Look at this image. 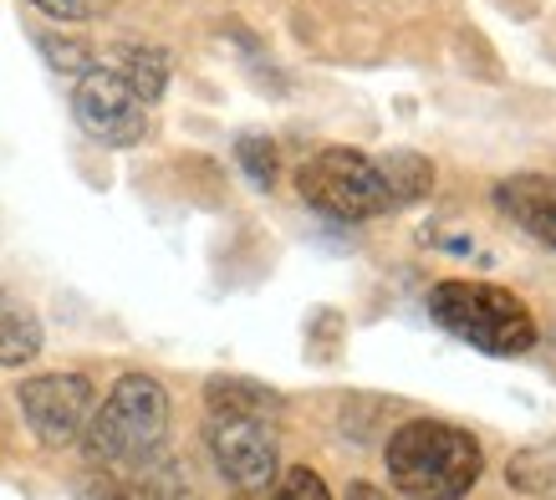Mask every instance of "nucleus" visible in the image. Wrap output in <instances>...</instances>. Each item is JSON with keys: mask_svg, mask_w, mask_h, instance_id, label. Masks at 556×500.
<instances>
[{"mask_svg": "<svg viewBox=\"0 0 556 500\" xmlns=\"http://www.w3.org/2000/svg\"><path fill=\"white\" fill-rule=\"evenodd\" d=\"M378 168H383V184H388V195H393V204H419V200H429V189H434V164L414 149L383 153Z\"/></svg>", "mask_w": 556, "mask_h": 500, "instance_id": "obj_10", "label": "nucleus"}, {"mask_svg": "<svg viewBox=\"0 0 556 500\" xmlns=\"http://www.w3.org/2000/svg\"><path fill=\"white\" fill-rule=\"evenodd\" d=\"M296 189L317 215L332 220H378L388 210H399L383 184L378 159L363 149H321L296 168Z\"/></svg>", "mask_w": 556, "mask_h": 500, "instance_id": "obj_5", "label": "nucleus"}, {"mask_svg": "<svg viewBox=\"0 0 556 500\" xmlns=\"http://www.w3.org/2000/svg\"><path fill=\"white\" fill-rule=\"evenodd\" d=\"M270 500H332V496H327V485H321L317 470L296 465V470H287V480L276 485V496Z\"/></svg>", "mask_w": 556, "mask_h": 500, "instance_id": "obj_14", "label": "nucleus"}, {"mask_svg": "<svg viewBox=\"0 0 556 500\" xmlns=\"http://www.w3.org/2000/svg\"><path fill=\"white\" fill-rule=\"evenodd\" d=\"M506 485L510 490H521V496L556 500V439H546V445H526L521 454H510Z\"/></svg>", "mask_w": 556, "mask_h": 500, "instance_id": "obj_11", "label": "nucleus"}, {"mask_svg": "<svg viewBox=\"0 0 556 500\" xmlns=\"http://www.w3.org/2000/svg\"><path fill=\"white\" fill-rule=\"evenodd\" d=\"M236 159H240V168H245V179H251L255 189H270V184H276V143H270V138L245 134L236 143Z\"/></svg>", "mask_w": 556, "mask_h": 500, "instance_id": "obj_13", "label": "nucleus"}, {"mask_svg": "<svg viewBox=\"0 0 556 500\" xmlns=\"http://www.w3.org/2000/svg\"><path fill=\"white\" fill-rule=\"evenodd\" d=\"M495 204L510 215L531 240L556 250V179L552 174H510L495 184Z\"/></svg>", "mask_w": 556, "mask_h": 500, "instance_id": "obj_8", "label": "nucleus"}, {"mask_svg": "<svg viewBox=\"0 0 556 500\" xmlns=\"http://www.w3.org/2000/svg\"><path fill=\"white\" fill-rule=\"evenodd\" d=\"M118 72H123V83L134 87L143 102H159L164 98V87H169V57L159 47H128L123 51V62H118Z\"/></svg>", "mask_w": 556, "mask_h": 500, "instance_id": "obj_12", "label": "nucleus"}, {"mask_svg": "<svg viewBox=\"0 0 556 500\" xmlns=\"http://www.w3.org/2000/svg\"><path fill=\"white\" fill-rule=\"evenodd\" d=\"M31 5L47 11V16H56V21H87L98 11V0H31Z\"/></svg>", "mask_w": 556, "mask_h": 500, "instance_id": "obj_15", "label": "nucleus"}, {"mask_svg": "<svg viewBox=\"0 0 556 500\" xmlns=\"http://www.w3.org/2000/svg\"><path fill=\"white\" fill-rule=\"evenodd\" d=\"M36 352H41V322H36V312L21 297L0 291V363L21 367V363H31Z\"/></svg>", "mask_w": 556, "mask_h": 500, "instance_id": "obj_9", "label": "nucleus"}, {"mask_svg": "<svg viewBox=\"0 0 556 500\" xmlns=\"http://www.w3.org/2000/svg\"><path fill=\"white\" fill-rule=\"evenodd\" d=\"M348 500H393V496H383L378 485H363V480H357L353 490H348Z\"/></svg>", "mask_w": 556, "mask_h": 500, "instance_id": "obj_16", "label": "nucleus"}, {"mask_svg": "<svg viewBox=\"0 0 556 500\" xmlns=\"http://www.w3.org/2000/svg\"><path fill=\"white\" fill-rule=\"evenodd\" d=\"M210 418L204 439L215 454V470L240 490H266L276 480V418L281 399L251 378H210L204 388Z\"/></svg>", "mask_w": 556, "mask_h": 500, "instance_id": "obj_1", "label": "nucleus"}, {"mask_svg": "<svg viewBox=\"0 0 556 500\" xmlns=\"http://www.w3.org/2000/svg\"><path fill=\"white\" fill-rule=\"evenodd\" d=\"M388 480L404 500H465L485 475V450L444 418H408L388 439Z\"/></svg>", "mask_w": 556, "mask_h": 500, "instance_id": "obj_2", "label": "nucleus"}, {"mask_svg": "<svg viewBox=\"0 0 556 500\" xmlns=\"http://www.w3.org/2000/svg\"><path fill=\"white\" fill-rule=\"evenodd\" d=\"M16 399H21V414H26L31 434L41 445H51V450L77 445L92 409H98L92 378H83V373H41V378H26Z\"/></svg>", "mask_w": 556, "mask_h": 500, "instance_id": "obj_7", "label": "nucleus"}, {"mask_svg": "<svg viewBox=\"0 0 556 500\" xmlns=\"http://www.w3.org/2000/svg\"><path fill=\"white\" fill-rule=\"evenodd\" d=\"M149 102L138 98L134 87L123 83L118 67H87L77 72V87H72V117L87 138H98L108 149H128L143 138L149 117H143Z\"/></svg>", "mask_w": 556, "mask_h": 500, "instance_id": "obj_6", "label": "nucleus"}, {"mask_svg": "<svg viewBox=\"0 0 556 500\" xmlns=\"http://www.w3.org/2000/svg\"><path fill=\"white\" fill-rule=\"evenodd\" d=\"M429 312L444 333H455L459 342H470L495 358H516L531 352L536 342V317L516 291L490 282H439L429 291Z\"/></svg>", "mask_w": 556, "mask_h": 500, "instance_id": "obj_4", "label": "nucleus"}, {"mask_svg": "<svg viewBox=\"0 0 556 500\" xmlns=\"http://www.w3.org/2000/svg\"><path fill=\"white\" fill-rule=\"evenodd\" d=\"M87 454L108 470H143L169 445V393L149 373H123L87 418Z\"/></svg>", "mask_w": 556, "mask_h": 500, "instance_id": "obj_3", "label": "nucleus"}]
</instances>
